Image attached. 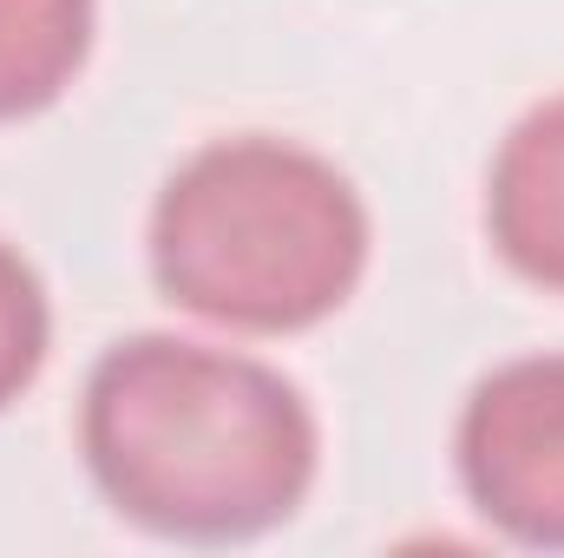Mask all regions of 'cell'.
I'll use <instances>...</instances> for the list:
<instances>
[{"instance_id":"cell-1","label":"cell","mask_w":564,"mask_h":558,"mask_svg":"<svg viewBox=\"0 0 564 558\" xmlns=\"http://www.w3.org/2000/svg\"><path fill=\"white\" fill-rule=\"evenodd\" d=\"M79 447L126 526L177 546H243L295 519L322 433L302 388L270 362L132 335L86 375Z\"/></svg>"},{"instance_id":"cell-2","label":"cell","mask_w":564,"mask_h":558,"mask_svg":"<svg viewBox=\"0 0 564 558\" xmlns=\"http://www.w3.org/2000/svg\"><path fill=\"white\" fill-rule=\"evenodd\" d=\"M368 270L361 191L308 144L217 139L151 204L158 289L224 329L295 335L328 322Z\"/></svg>"},{"instance_id":"cell-3","label":"cell","mask_w":564,"mask_h":558,"mask_svg":"<svg viewBox=\"0 0 564 558\" xmlns=\"http://www.w3.org/2000/svg\"><path fill=\"white\" fill-rule=\"evenodd\" d=\"M459 486L525 552H564V355L492 368L459 415Z\"/></svg>"},{"instance_id":"cell-4","label":"cell","mask_w":564,"mask_h":558,"mask_svg":"<svg viewBox=\"0 0 564 558\" xmlns=\"http://www.w3.org/2000/svg\"><path fill=\"white\" fill-rule=\"evenodd\" d=\"M486 230L512 277L564 296V93L506 132L486 184Z\"/></svg>"},{"instance_id":"cell-5","label":"cell","mask_w":564,"mask_h":558,"mask_svg":"<svg viewBox=\"0 0 564 558\" xmlns=\"http://www.w3.org/2000/svg\"><path fill=\"white\" fill-rule=\"evenodd\" d=\"M93 0H0V126L46 112L93 53Z\"/></svg>"},{"instance_id":"cell-6","label":"cell","mask_w":564,"mask_h":558,"mask_svg":"<svg viewBox=\"0 0 564 558\" xmlns=\"http://www.w3.org/2000/svg\"><path fill=\"white\" fill-rule=\"evenodd\" d=\"M46 348H53L46 282L13 244H0V408H13L40 382Z\"/></svg>"}]
</instances>
